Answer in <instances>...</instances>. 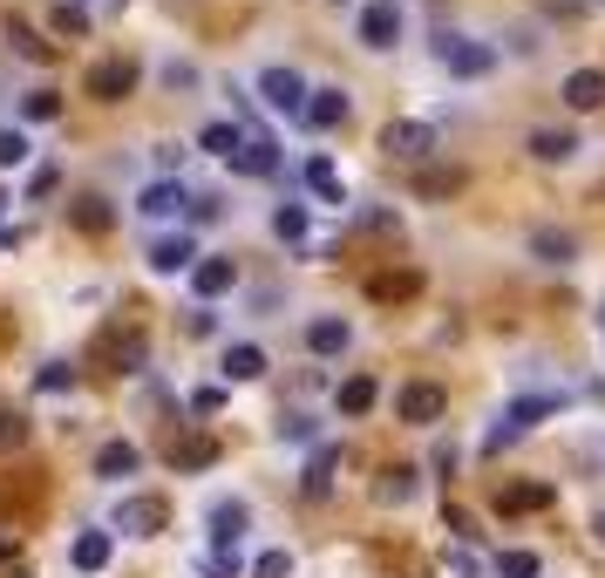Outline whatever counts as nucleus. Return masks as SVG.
I'll return each mask as SVG.
<instances>
[{"label": "nucleus", "instance_id": "1", "mask_svg": "<svg viewBox=\"0 0 605 578\" xmlns=\"http://www.w3.org/2000/svg\"><path fill=\"white\" fill-rule=\"evenodd\" d=\"M558 408H564V389H558V395H517V402H510V408H504V415L490 422V436H483V449L497 456L504 443H517L523 429H531V422H551Z\"/></svg>", "mask_w": 605, "mask_h": 578}, {"label": "nucleus", "instance_id": "2", "mask_svg": "<svg viewBox=\"0 0 605 578\" xmlns=\"http://www.w3.org/2000/svg\"><path fill=\"white\" fill-rule=\"evenodd\" d=\"M435 55H442V68H450V75H469V83L497 68V48H490V42H469V34H450V28H442Z\"/></svg>", "mask_w": 605, "mask_h": 578}, {"label": "nucleus", "instance_id": "3", "mask_svg": "<svg viewBox=\"0 0 605 578\" xmlns=\"http://www.w3.org/2000/svg\"><path fill=\"white\" fill-rule=\"evenodd\" d=\"M381 150L395 164H429L435 157V123H388L381 130Z\"/></svg>", "mask_w": 605, "mask_h": 578}, {"label": "nucleus", "instance_id": "4", "mask_svg": "<svg viewBox=\"0 0 605 578\" xmlns=\"http://www.w3.org/2000/svg\"><path fill=\"white\" fill-rule=\"evenodd\" d=\"M83 89H89L96 102H123V96L137 89V62H130V55H109V62H96Z\"/></svg>", "mask_w": 605, "mask_h": 578}, {"label": "nucleus", "instance_id": "5", "mask_svg": "<svg viewBox=\"0 0 605 578\" xmlns=\"http://www.w3.org/2000/svg\"><path fill=\"white\" fill-rule=\"evenodd\" d=\"M442 408H450V395L435 389V381H409V389L395 395V415L415 422V429H429V422H442Z\"/></svg>", "mask_w": 605, "mask_h": 578}, {"label": "nucleus", "instance_id": "6", "mask_svg": "<svg viewBox=\"0 0 605 578\" xmlns=\"http://www.w3.org/2000/svg\"><path fill=\"white\" fill-rule=\"evenodd\" d=\"M259 96H266V109H279V116H300V109H306L300 68H266V75H259Z\"/></svg>", "mask_w": 605, "mask_h": 578}, {"label": "nucleus", "instance_id": "7", "mask_svg": "<svg viewBox=\"0 0 605 578\" xmlns=\"http://www.w3.org/2000/svg\"><path fill=\"white\" fill-rule=\"evenodd\" d=\"M231 171H246V177H279L272 137H266V130H246V137H238V150H231Z\"/></svg>", "mask_w": 605, "mask_h": 578}, {"label": "nucleus", "instance_id": "8", "mask_svg": "<svg viewBox=\"0 0 605 578\" xmlns=\"http://www.w3.org/2000/svg\"><path fill=\"white\" fill-rule=\"evenodd\" d=\"M137 211H143V218H177V211H191V190H184L177 177H156V184L137 190Z\"/></svg>", "mask_w": 605, "mask_h": 578}, {"label": "nucleus", "instance_id": "9", "mask_svg": "<svg viewBox=\"0 0 605 578\" xmlns=\"http://www.w3.org/2000/svg\"><path fill=\"white\" fill-rule=\"evenodd\" d=\"M360 42H368V48H395L401 42V8H395V0L360 8Z\"/></svg>", "mask_w": 605, "mask_h": 578}, {"label": "nucleus", "instance_id": "10", "mask_svg": "<svg viewBox=\"0 0 605 578\" xmlns=\"http://www.w3.org/2000/svg\"><path fill=\"white\" fill-rule=\"evenodd\" d=\"M191 265H197V239H191V231H171V239H156L150 246V273H191Z\"/></svg>", "mask_w": 605, "mask_h": 578}, {"label": "nucleus", "instance_id": "11", "mask_svg": "<svg viewBox=\"0 0 605 578\" xmlns=\"http://www.w3.org/2000/svg\"><path fill=\"white\" fill-rule=\"evenodd\" d=\"M116 531L156 537V531H164V504H156V497H123V504H116Z\"/></svg>", "mask_w": 605, "mask_h": 578}, {"label": "nucleus", "instance_id": "12", "mask_svg": "<svg viewBox=\"0 0 605 578\" xmlns=\"http://www.w3.org/2000/svg\"><path fill=\"white\" fill-rule=\"evenodd\" d=\"M564 102H572L579 116L605 109V68H572V75H564Z\"/></svg>", "mask_w": 605, "mask_h": 578}, {"label": "nucleus", "instance_id": "13", "mask_svg": "<svg viewBox=\"0 0 605 578\" xmlns=\"http://www.w3.org/2000/svg\"><path fill=\"white\" fill-rule=\"evenodd\" d=\"M137 462H143V449L116 436V443L96 449V477H102V483H123V477H137Z\"/></svg>", "mask_w": 605, "mask_h": 578}, {"label": "nucleus", "instance_id": "14", "mask_svg": "<svg viewBox=\"0 0 605 578\" xmlns=\"http://www.w3.org/2000/svg\"><path fill=\"white\" fill-rule=\"evenodd\" d=\"M347 109H354V102H347L341 89H306V109H300V116H306L313 130H341V123H347Z\"/></svg>", "mask_w": 605, "mask_h": 578}, {"label": "nucleus", "instance_id": "15", "mask_svg": "<svg viewBox=\"0 0 605 578\" xmlns=\"http://www.w3.org/2000/svg\"><path fill=\"white\" fill-rule=\"evenodd\" d=\"M347 340H354V327L341 314H313L306 320V347H313V355H347Z\"/></svg>", "mask_w": 605, "mask_h": 578}, {"label": "nucleus", "instance_id": "16", "mask_svg": "<svg viewBox=\"0 0 605 578\" xmlns=\"http://www.w3.org/2000/svg\"><path fill=\"white\" fill-rule=\"evenodd\" d=\"M231 280H238V265H231V259H197V265H191V293H197V299L231 293Z\"/></svg>", "mask_w": 605, "mask_h": 578}, {"label": "nucleus", "instance_id": "17", "mask_svg": "<svg viewBox=\"0 0 605 578\" xmlns=\"http://www.w3.org/2000/svg\"><path fill=\"white\" fill-rule=\"evenodd\" d=\"M334 470H341V449H334V443H320V449L306 456L300 490H306V497H327V490H334Z\"/></svg>", "mask_w": 605, "mask_h": 578}, {"label": "nucleus", "instance_id": "18", "mask_svg": "<svg viewBox=\"0 0 605 578\" xmlns=\"http://www.w3.org/2000/svg\"><path fill=\"white\" fill-rule=\"evenodd\" d=\"M109 552H116V537H109V531H83V537L68 545V565H75V571H102Z\"/></svg>", "mask_w": 605, "mask_h": 578}, {"label": "nucleus", "instance_id": "19", "mask_svg": "<svg viewBox=\"0 0 605 578\" xmlns=\"http://www.w3.org/2000/svg\"><path fill=\"white\" fill-rule=\"evenodd\" d=\"M212 537H218V552H238V537H246V504H212Z\"/></svg>", "mask_w": 605, "mask_h": 578}, {"label": "nucleus", "instance_id": "20", "mask_svg": "<svg viewBox=\"0 0 605 578\" xmlns=\"http://www.w3.org/2000/svg\"><path fill=\"white\" fill-rule=\"evenodd\" d=\"M531 157L538 164H564V157H579V137L572 130H531Z\"/></svg>", "mask_w": 605, "mask_h": 578}, {"label": "nucleus", "instance_id": "21", "mask_svg": "<svg viewBox=\"0 0 605 578\" xmlns=\"http://www.w3.org/2000/svg\"><path fill=\"white\" fill-rule=\"evenodd\" d=\"M212 462H218V443L212 436H191V443H171V470H212Z\"/></svg>", "mask_w": 605, "mask_h": 578}, {"label": "nucleus", "instance_id": "22", "mask_svg": "<svg viewBox=\"0 0 605 578\" xmlns=\"http://www.w3.org/2000/svg\"><path fill=\"white\" fill-rule=\"evenodd\" d=\"M531 252H538L544 265H572L579 239H572V231H531Z\"/></svg>", "mask_w": 605, "mask_h": 578}, {"label": "nucleus", "instance_id": "23", "mask_svg": "<svg viewBox=\"0 0 605 578\" xmlns=\"http://www.w3.org/2000/svg\"><path fill=\"white\" fill-rule=\"evenodd\" d=\"M225 374L231 381H259L266 374V355H259L252 340H238V347H225Z\"/></svg>", "mask_w": 605, "mask_h": 578}, {"label": "nucleus", "instance_id": "24", "mask_svg": "<svg viewBox=\"0 0 605 578\" xmlns=\"http://www.w3.org/2000/svg\"><path fill=\"white\" fill-rule=\"evenodd\" d=\"M306 190H313V198H327V205H341V171H334V157H306Z\"/></svg>", "mask_w": 605, "mask_h": 578}, {"label": "nucleus", "instance_id": "25", "mask_svg": "<svg viewBox=\"0 0 605 578\" xmlns=\"http://www.w3.org/2000/svg\"><path fill=\"white\" fill-rule=\"evenodd\" d=\"M375 374H354V381H341V415H368L375 408Z\"/></svg>", "mask_w": 605, "mask_h": 578}, {"label": "nucleus", "instance_id": "26", "mask_svg": "<svg viewBox=\"0 0 605 578\" xmlns=\"http://www.w3.org/2000/svg\"><path fill=\"white\" fill-rule=\"evenodd\" d=\"M544 504H551V483H517L497 497V511H544Z\"/></svg>", "mask_w": 605, "mask_h": 578}, {"label": "nucleus", "instance_id": "27", "mask_svg": "<svg viewBox=\"0 0 605 578\" xmlns=\"http://www.w3.org/2000/svg\"><path fill=\"white\" fill-rule=\"evenodd\" d=\"M8 42H14V55H28V62H55V48H48L28 21H14V28H8Z\"/></svg>", "mask_w": 605, "mask_h": 578}, {"label": "nucleus", "instance_id": "28", "mask_svg": "<svg viewBox=\"0 0 605 578\" xmlns=\"http://www.w3.org/2000/svg\"><path fill=\"white\" fill-rule=\"evenodd\" d=\"M238 137H246V130H238V123H205V137H197V143H205L212 157H225V164H231V150H238Z\"/></svg>", "mask_w": 605, "mask_h": 578}, {"label": "nucleus", "instance_id": "29", "mask_svg": "<svg viewBox=\"0 0 605 578\" xmlns=\"http://www.w3.org/2000/svg\"><path fill=\"white\" fill-rule=\"evenodd\" d=\"M381 497H388V504H409V497H415V470H409V462H395V470L381 477Z\"/></svg>", "mask_w": 605, "mask_h": 578}, {"label": "nucleus", "instance_id": "30", "mask_svg": "<svg viewBox=\"0 0 605 578\" xmlns=\"http://www.w3.org/2000/svg\"><path fill=\"white\" fill-rule=\"evenodd\" d=\"M68 218L83 225V231H109V218H116V211H109L102 198H75V211H68Z\"/></svg>", "mask_w": 605, "mask_h": 578}, {"label": "nucleus", "instance_id": "31", "mask_svg": "<svg viewBox=\"0 0 605 578\" xmlns=\"http://www.w3.org/2000/svg\"><path fill=\"white\" fill-rule=\"evenodd\" d=\"M497 578H538V552H497Z\"/></svg>", "mask_w": 605, "mask_h": 578}, {"label": "nucleus", "instance_id": "32", "mask_svg": "<svg viewBox=\"0 0 605 578\" xmlns=\"http://www.w3.org/2000/svg\"><path fill=\"white\" fill-rule=\"evenodd\" d=\"M21 109H28V123H55V116H62V96H55V89H34Z\"/></svg>", "mask_w": 605, "mask_h": 578}, {"label": "nucleus", "instance_id": "33", "mask_svg": "<svg viewBox=\"0 0 605 578\" xmlns=\"http://www.w3.org/2000/svg\"><path fill=\"white\" fill-rule=\"evenodd\" d=\"M272 231L300 246V239H306V211H300V205H279V211H272Z\"/></svg>", "mask_w": 605, "mask_h": 578}, {"label": "nucleus", "instance_id": "34", "mask_svg": "<svg viewBox=\"0 0 605 578\" xmlns=\"http://www.w3.org/2000/svg\"><path fill=\"white\" fill-rule=\"evenodd\" d=\"M68 381H75V368H68V361H42V374H34V389H42V395H62Z\"/></svg>", "mask_w": 605, "mask_h": 578}, {"label": "nucleus", "instance_id": "35", "mask_svg": "<svg viewBox=\"0 0 605 578\" xmlns=\"http://www.w3.org/2000/svg\"><path fill=\"white\" fill-rule=\"evenodd\" d=\"M14 164H28V137L21 130H0V171H14Z\"/></svg>", "mask_w": 605, "mask_h": 578}, {"label": "nucleus", "instance_id": "36", "mask_svg": "<svg viewBox=\"0 0 605 578\" xmlns=\"http://www.w3.org/2000/svg\"><path fill=\"white\" fill-rule=\"evenodd\" d=\"M21 443H28V415L0 408V449H21Z\"/></svg>", "mask_w": 605, "mask_h": 578}, {"label": "nucleus", "instance_id": "37", "mask_svg": "<svg viewBox=\"0 0 605 578\" xmlns=\"http://www.w3.org/2000/svg\"><path fill=\"white\" fill-rule=\"evenodd\" d=\"M252 578H293V552H259Z\"/></svg>", "mask_w": 605, "mask_h": 578}, {"label": "nucleus", "instance_id": "38", "mask_svg": "<svg viewBox=\"0 0 605 578\" xmlns=\"http://www.w3.org/2000/svg\"><path fill=\"white\" fill-rule=\"evenodd\" d=\"M279 443H313V415H287L279 422Z\"/></svg>", "mask_w": 605, "mask_h": 578}, {"label": "nucleus", "instance_id": "39", "mask_svg": "<svg viewBox=\"0 0 605 578\" xmlns=\"http://www.w3.org/2000/svg\"><path fill=\"white\" fill-rule=\"evenodd\" d=\"M55 28H62V34H83V28H89V14L75 8V0H62V8H55Z\"/></svg>", "mask_w": 605, "mask_h": 578}, {"label": "nucleus", "instance_id": "40", "mask_svg": "<svg viewBox=\"0 0 605 578\" xmlns=\"http://www.w3.org/2000/svg\"><path fill=\"white\" fill-rule=\"evenodd\" d=\"M456 184H463L456 171H429V177H422V190H429V198H450V190H456Z\"/></svg>", "mask_w": 605, "mask_h": 578}, {"label": "nucleus", "instance_id": "41", "mask_svg": "<svg viewBox=\"0 0 605 578\" xmlns=\"http://www.w3.org/2000/svg\"><path fill=\"white\" fill-rule=\"evenodd\" d=\"M191 408H197V415H218V408H225V389H197Z\"/></svg>", "mask_w": 605, "mask_h": 578}, {"label": "nucleus", "instance_id": "42", "mask_svg": "<svg viewBox=\"0 0 605 578\" xmlns=\"http://www.w3.org/2000/svg\"><path fill=\"white\" fill-rule=\"evenodd\" d=\"M55 177H62V171H55V164H42V171L28 177V190H34V198H48V190H55Z\"/></svg>", "mask_w": 605, "mask_h": 578}, {"label": "nucleus", "instance_id": "43", "mask_svg": "<svg viewBox=\"0 0 605 578\" xmlns=\"http://www.w3.org/2000/svg\"><path fill=\"white\" fill-rule=\"evenodd\" d=\"M164 83H171V89H191V83H197V68H191V62H171V68H164Z\"/></svg>", "mask_w": 605, "mask_h": 578}, {"label": "nucleus", "instance_id": "44", "mask_svg": "<svg viewBox=\"0 0 605 578\" xmlns=\"http://www.w3.org/2000/svg\"><path fill=\"white\" fill-rule=\"evenodd\" d=\"M21 246V231H8V225H0V252H14Z\"/></svg>", "mask_w": 605, "mask_h": 578}, {"label": "nucleus", "instance_id": "45", "mask_svg": "<svg viewBox=\"0 0 605 578\" xmlns=\"http://www.w3.org/2000/svg\"><path fill=\"white\" fill-rule=\"evenodd\" d=\"M0 558H14V531H0Z\"/></svg>", "mask_w": 605, "mask_h": 578}, {"label": "nucleus", "instance_id": "46", "mask_svg": "<svg viewBox=\"0 0 605 578\" xmlns=\"http://www.w3.org/2000/svg\"><path fill=\"white\" fill-rule=\"evenodd\" d=\"M598 537H605V511H598Z\"/></svg>", "mask_w": 605, "mask_h": 578}, {"label": "nucleus", "instance_id": "47", "mask_svg": "<svg viewBox=\"0 0 605 578\" xmlns=\"http://www.w3.org/2000/svg\"><path fill=\"white\" fill-rule=\"evenodd\" d=\"M8 578H28V571H8Z\"/></svg>", "mask_w": 605, "mask_h": 578}, {"label": "nucleus", "instance_id": "48", "mask_svg": "<svg viewBox=\"0 0 605 578\" xmlns=\"http://www.w3.org/2000/svg\"><path fill=\"white\" fill-rule=\"evenodd\" d=\"M0 211H8V198H0Z\"/></svg>", "mask_w": 605, "mask_h": 578}]
</instances>
